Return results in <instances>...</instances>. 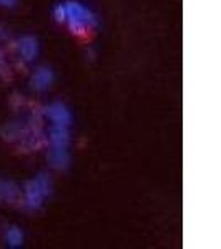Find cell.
Listing matches in <instances>:
<instances>
[{"instance_id":"13","label":"cell","mask_w":221,"mask_h":249,"mask_svg":"<svg viewBox=\"0 0 221 249\" xmlns=\"http://www.w3.org/2000/svg\"><path fill=\"white\" fill-rule=\"evenodd\" d=\"M18 0H0V5L3 7H15Z\"/></svg>"},{"instance_id":"11","label":"cell","mask_w":221,"mask_h":249,"mask_svg":"<svg viewBox=\"0 0 221 249\" xmlns=\"http://www.w3.org/2000/svg\"><path fill=\"white\" fill-rule=\"evenodd\" d=\"M34 179L37 181V184L40 186V190H42V193L45 195V198L54 193V181H52V178L47 175V173H38V175L35 176Z\"/></svg>"},{"instance_id":"8","label":"cell","mask_w":221,"mask_h":249,"mask_svg":"<svg viewBox=\"0 0 221 249\" xmlns=\"http://www.w3.org/2000/svg\"><path fill=\"white\" fill-rule=\"evenodd\" d=\"M18 186L14 181H7V179H0V201L12 203L17 199Z\"/></svg>"},{"instance_id":"1","label":"cell","mask_w":221,"mask_h":249,"mask_svg":"<svg viewBox=\"0 0 221 249\" xmlns=\"http://www.w3.org/2000/svg\"><path fill=\"white\" fill-rule=\"evenodd\" d=\"M65 10H67V22H68V29L74 34L82 35L87 29H95L98 25V18L92 10H88L87 7H83L80 2L70 0L65 3Z\"/></svg>"},{"instance_id":"4","label":"cell","mask_w":221,"mask_h":249,"mask_svg":"<svg viewBox=\"0 0 221 249\" xmlns=\"http://www.w3.org/2000/svg\"><path fill=\"white\" fill-rule=\"evenodd\" d=\"M23 190H25V204L29 210H38V208H42L45 195L42 193L35 179H29L25 183V186H23Z\"/></svg>"},{"instance_id":"7","label":"cell","mask_w":221,"mask_h":249,"mask_svg":"<svg viewBox=\"0 0 221 249\" xmlns=\"http://www.w3.org/2000/svg\"><path fill=\"white\" fill-rule=\"evenodd\" d=\"M48 140L50 144L55 148H68L70 144V130L68 126H60V124H54L48 131Z\"/></svg>"},{"instance_id":"9","label":"cell","mask_w":221,"mask_h":249,"mask_svg":"<svg viewBox=\"0 0 221 249\" xmlns=\"http://www.w3.org/2000/svg\"><path fill=\"white\" fill-rule=\"evenodd\" d=\"M0 135L3 136L5 142H15V140L22 138V136L25 135V131H23L20 123H5L0 128Z\"/></svg>"},{"instance_id":"6","label":"cell","mask_w":221,"mask_h":249,"mask_svg":"<svg viewBox=\"0 0 221 249\" xmlns=\"http://www.w3.org/2000/svg\"><path fill=\"white\" fill-rule=\"evenodd\" d=\"M38 40L34 35H25L18 40V52L25 62H35V58L38 57Z\"/></svg>"},{"instance_id":"2","label":"cell","mask_w":221,"mask_h":249,"mask_svg":"<svg viewBox=\"0 0 221 249\" xmlns=\"http://www.w3.org/2000/svg\"><path fill=\"white\" fill-rule=\"evenodd\" d=\"M43 113L48 120H50L54 124H60V126H68L70 128L72 124V111L68 110L67 105L60 102H55V103H50L48 107H45Z\"/></svg>"},{"instance_id":"3","label":"cell","mask_w":221,"mask_h":249,"mask_svg":"<svg viewBox=\"0 0 221 249\" xmlns=\"http://www.w3.org/2000/svg\"><path fill=\"white\" fill-rule=\"evenodd\" d=\"M47 160H48V164H50L54 170H58V171L68 170V168H70V163H72V156L68 153L67 148L52 146L50 150H48Z\"/></svg>"},{"instance_id":"14","label":"cell","mask_w":221,"mask_h":249,"mask_svg":"<svg viewBox=\"0 0 221 249\" xmlns=\"http://www.w3.org/2000/svg\"><path fill=\"white\" fill-rule=\"evenodd\" d=\"M3 35H5V32H3L2 29H0V38H2V37H3Z\"/></svg>"},{"instance_id":"10","label":"cell","mask_w":221,"mask_h":249,"mask_svg":"<svg viewBox=\"0 0 221 249\" xmlns=\"http://www.w3.org/2000/svg\"><path fill=\"white\" fill-rule=\"evenodd\" d=\"M7 246L12 249H17L23 246V232L18 226H10L5 232Z\"/></svg>"},{"instance_id":"5","label":"cell","mask_w":221,"mask_h":249,"mask_svg":"<svg viewBox=\"0 0 221 249\" xmlns=\"http://www.w3.org/2000/svg\"><path fill=\"white\" fill-rule=\"evenodd\" d=\"M52 82H54V71L48 67H40L35 70V73L32 75L30 78V87L37 91H47L48 88L52 87Z\"/></svg>"},{"instance_id":"12","label":"cell","mask_w":221,"mask_h":249,"mask_svg":"<svg viewBox=\"0 0 221 249\" xmlns=\"http://www.w3.org/2000/svg\"><path fill=\"white\" fill-rule=\"evenodd\" d=\"M54 17L57 22H65L67 18V10H65V5H62V3H58V5L54 7Z\"/></svg>"}]
</instances>
